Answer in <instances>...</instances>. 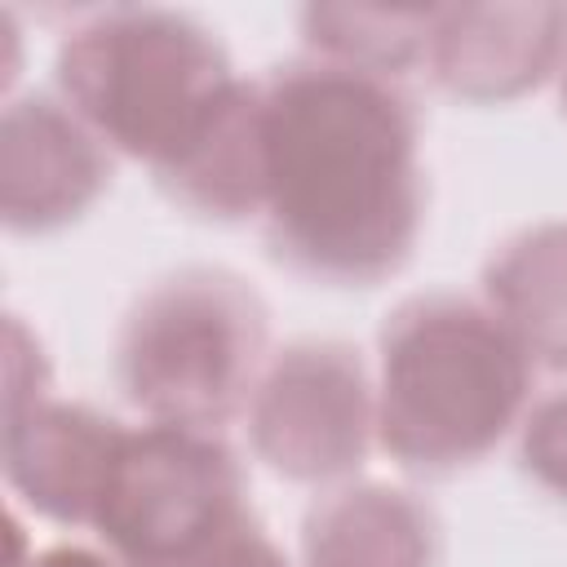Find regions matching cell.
I'll return each mask as SVG.
<instances>
[{
    "instance_id": "obj_8",
    "label": "cell",
    "mask_w": 567,
    "mask_h": 567,
    "mask_svg": "<svg viewBox=\"0 0 567 567\" xmlns=\"http://www.w3.org/2000/svg\"><path fill=\"white\" fill-rule=\"evenodd\" d=\"M124 430L89 408H31V421H9V478L53 518H93L106 492Z\"/></svg>"
},
{
    "instance_id": "obj_1",
    "label": "cell",
    "mask_w": 567,
    "mask_h": 567,
    "mask_svg": "<svg viewBox=\"0 0 567 567\" xmlns=\"http://www.w3.org/2000/svg\"><path fill=\"white\" fill-rule=\"evenodd\" d=\"M261 177L279 252L346 279L394 266L416 217L408 102L368 66H292L261 93Z\"/></svg>"
},
{
    "instance_id": "obj_9",
    "label": "cell",
    "mask_w": 567,
    "mask_h": 567,
    "mask_svg": "<svg viewBox=\"0 0 567 567\" xmlns=\"http://www.w3.org/2000/svg\"><path fill=\"white\" fill-rule=\"evenodd\" d=\"M164 567H279V558H275V549H270L252 527H244V518H239L235 527H226V532L213 536L208 545H199V549H190V554H182V558H173V563H164Z\"/></svg>"
},
{
    "instance_id": "obj_3",
    "label": "cell",
    "mask_w": 567,
    "mask_h": 567,
    "mask_svg": "<svg viewBox=\"0 0 567 567\" xmlns=\"http://www.w3.org/2000/svg\"><path fill=\"white\" fill-rule=\"evenodd\" d=\"M58 80L84 124L155 159H173L235 93L208 31L151 9L80 27L58 53Z\"/></svg>"
},
{
    "instance_id": "obj_7",
    "label": "cell",
    "mask_w": 567,
    "mask_h": 567,
    "mask_svg": "<svg viewBox=\"0 0 567 567\" xmlns=\"http://www.w3.org/2000/svg\"><path fill=\"white\" fill-rule=\"evenodd\" d=\"M97 137L66 102L27 97L4 115V217L13 226H49L75 213L102 182Z\"/></svg>"
},
{
    "instance_id": "obj_4",
    "label": "cell",
    "mask_w": 567,
    "mask_h": 567,
    "mask_svg": "<svg viewBox=\"0 0 567 567\" xmlns=\"http://www.w3.org/2000/svg\"><path fill=\"white\" fill-rule=\"evenodd\" d=\"M261 306L221 270H186L151 288L115 350L124 394L155 416V425L204 430L235 412L261 354Z\"/></svg>"
},
{
    "instance_id": "obj_5",
    "label": "cell",
    "mask_w": 567,
    "mask_h": 567,
    "mask_svg": "<svg viewBox=\"0 0 567 567\" xmlns=\"http://www.w3.org/2000/svg\"><path fill=\"white\" fill-rule=\"evenodd\" d=\"M239 518V474L230 452L190 425L124 434L93 514L128 567H164Z\"/></svg>"
},
{
    "instance_id": "obj_10",
    "label": "cell",
    "mask_w": 567,
    "mask_h": 567,
    "mask_svg": "<svg viewBox=\"0 0 567 567\" xmlns=\"http://www.w3.org/2000/svg\"><path fill=\"white\" fill-rule=\"evenodd\" d=\"M31 567H106V563H97L93 554H80V549H53Z\"/></svg>"
},
{
    "instance_id": "obj_6",
    "label": "cell",
    "mask_w": 567,
    "mask_h": 567,
    "mask_svg": "<svg viewBox=\"0 0 567 567\" xmlns=\"http://www.w3.org/2000/svg\"><path fill=\"white\" fill-rule=\"evenodd\" d=\"M363 430V381L346 350H288L257 408L266 456L288 474H332L359 456Z\"/></svg>"
},
{
    "instance_id": "obj_2",
    "label": "cell",
    "mask_w": 567,
    "mask_h": 567,
    "mask_svg": "<svg viewBox=\"0 0 567 567\" xmlns=\"http://www.w3.org/2000/svg\"><path fill=\"white\" fill-rule=\"evenodd\" d=\"M523 399V354L470 301L421 297L385 328V443L416 465H465Z\"/></svg>"
}]
</instances>
